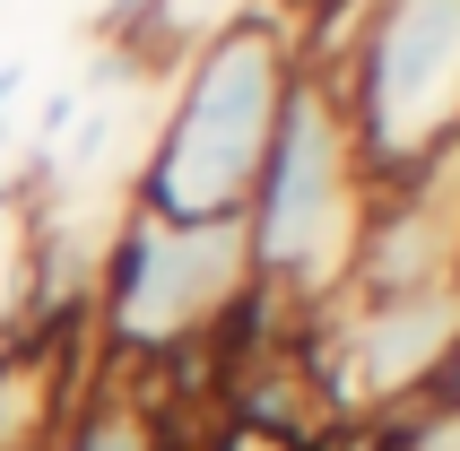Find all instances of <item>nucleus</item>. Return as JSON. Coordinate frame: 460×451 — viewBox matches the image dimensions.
<instances>
[{
    "label": "nucleus",
    "instance_id": "7ed1b4c3",
    "mask_svg": "<svg viewBox=\"0 0 460 451\" xmlns=\"http://www.w3.org/2000/svg\"><path fill=\"white\" fill-rule=\"evenodd\" d=\"M331 96L374 191H400L460 156V0H374L365 35L331 70Z\"/></svg>",
    "mask_w": 460,
    "mask_h": 451
},
{
    "label": "nucleus",
    "instance_id": "f257e3e1",
    "mask_svg": "<svg viewBox=\"0 0 460 451\" xmlns=\"http://www.w3.org/2000/svg\"><path fill=\"white\" fill-rule=\"evenodd\" d=\"M296 26L279 9H234L174 61V96L156 113L148 148L130 165V208L174 226H226L243 217L279 130V104L296 87Z\"/></svg>",
    "mask_w": 460,
    "mask_h": 451
},
{
    "label": "nucleus",
    "instance_id": "6e6552de",
    "mask_svg": "<svg viewBox=\"0 0 460 451\" xmlns=\"http://www.w3.org/2000/svg\"><path fill=\"white\" fill-rule=\"evenodd\" d=\"M18 96H26V61H0V113H9Z\"/></svg>",
    "mask_w": 460,
    "mask_h": 451
},
{
    "label": "nucleus",
    "instance_id": "0eeeda50",
    "mask_svg": "<svg viewBox=\"0 0 460 451\" xmlns=\"http://www.w3.org/2000/svg\"><path fill=\"white\" fill-rule=\"evenodd\" d=\"M409 400H460V330H452V348H443V356H435V374L417 382Z\"/></svg>",
    "mask_w": 460,
    "mask_h": 451
},
{
    "label": "nucleus",
    "instance_id": "f03ea898",
    "mask_svg": "<svg viewBox=\"0 0 460 451\" xmlns=\"http://www.w3.org/2000/svg\"><path fill=\"white\" fill-rule=\"evenodd\" d=\"M365 217H374V174L357 156V130L339 113L331 78L296 70L261 156V182L243 200V252H252V287L287 304V313H322L348 296Z\"/></svg>",
    "mask_w": 460,
    "mask_h": 451
},
{
    "label": "nucleus",
    "instance_id": "20e7f679",
    "mask_svg": "<svg viewBox=\"0 0 460 451\" xmlns=\"http://www.w3.org/2000/svg\"><path fill=\"white\" fill-rule=\"evenodd\" d=\"M252 287L243 217L174 226L122 200V226L96 252V356L104 374H148L165 356L200 348L208 322Z\"/></svg>",
    "mask_w": 460,
    "mask_h": 451
},
{
    "label": "nucleus",
    "instance_id": "1a4fd4ad",
    "mask_svg": "<svg viewBox=\"0 0 460 451\" xmlns=\"http://www.w3.org/2000/svg\"><path fill=\"white\" fill-rule=\"evenodd\" d=\"M261 9H279V18L296 26V18H305V9H322V0H261Z\"/></svg>",
    "mask_w": 460,
    "mask_h": 451
},
{
    "label": "nucleus",
    "instance_id": "39448f33",
    "mask_svg": "<svg viewBox=\"0 0 460 451\" xmlns=\"http://www.w3.org/2000/svg\"><path fill=\"white\" fill-rule=\"evenodd\" d=\"M44 451H156V426L113 374H96L70 400V417H61V434H52Z\"/></svg>",
    "mask_w": 460,
    "mask_h": 451
},
{
    "label": "nucleus",
    "instance_id": "423d86ee",
    "mask_svg": "<svg viewBox=\"0 0 460 451\" xmlns=\"http://www.w3.org/2000/svg\"><path fill=\"white\" fill-rule=\"evenodd\" d=\"M357 451H460V400H400L357 426Z\"/></svg>",
    "mask_w": 460,
    "mask_h": 451
}]
</instances>
